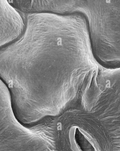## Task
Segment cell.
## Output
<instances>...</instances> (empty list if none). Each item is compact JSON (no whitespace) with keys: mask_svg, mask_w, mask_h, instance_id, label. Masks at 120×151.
Instances as JSON below:
<instances>
[{"mask_svg":"<svg viewBox=\"0 0 120 151\" xmlns=\"http://www.w3.org/2000/svg\"><path fill=\"white\" fill-rule=\"evenodd\" d=\"M69 136L72 151H100L95 139L88 132L79 127H71Z\"/></svg>","mask_w":120,"mask_h":151,"instance_id":"7a4b0ae2","label":"cell"},{"mask_svg":"<svg viewBox=\"0 0 120 151\" xmlns=\"http://www.w3.org/2000/svg\"><path fill=\"white\" fill-rule=\"evenodd\" d=\"M61 11L84 17L92 52L100 66L120 68V1H62Z\"/></svg>","mask_w":120,"mask_h":151,"instance_id":"6da1fadb","label":"cell"}]
</instances>
